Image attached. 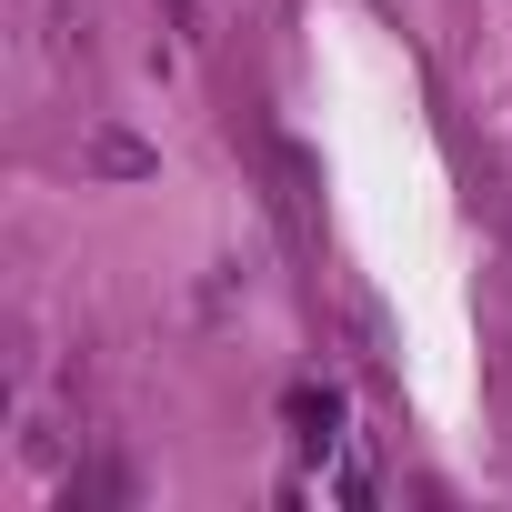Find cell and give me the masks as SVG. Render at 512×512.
Listing matches in <instances>:
<instances>
[{"mask_svg":"<svg viewBox=\"0 0 512 512\" xmlns=\"http://www.w3.org/2000/svg\"><path fill=\"white\" fill-rule=\"evenodd\" d=\"M41 51H51V71L91 61V0H41Z\"/></svg>","mask_w":512,"mask_h":512,"instance_id":"cell-2","label":"cell"},{"mask_svg":"<svg viewBox=\"0 0 512 512\" xmlns=\"http://www.w3.org/2000/svg\"><path fill=\"white\" fill-rule=\"evenodd\" d=\"M81 502H131V472L121 462H91V472H71V512Z\"/></svg>","mask_w":512,"mask_h":512,"instance_id":"cell-4","label":"cell"},{"mask_svg":"<svg viewBox=\"0 0 512 512\" xmlns=\"http://www.w3.org/2000/svg\"><path fill=\"white\" fill-rule=\"evenodd\" d=\"M282 422H292L302 452H332V442H342V392H332V382H292V392H282Z\"/></svg>","mask_w":512,"mask_h":512,"instance_id":"cell-1","label":"cell"},{"mask_svg":"<svg viewBox=\"0 0 512 512\" xmlns=\"http://www.w3.org/2000/svg\"><path fill=\"white\" fill-rule=\"evenodd\" d=\"M332 502H352V512L372 502V452H362V442L342 452V472H332Z\"/></svg>","mask_w":512,"mask_h":512,"instance_id":"cell-5","label":"cell"},{"mask_svg":"<svg viewBox=\"0 0 512 512\" xmlns=\"http://www.w3.org/2000/svg\"><path fill=\"white\" fill-rule=\"evenodd\" d=\"M211 11H221V0H171V21H181V31H211Z\"/></svg>","mask_w":512,"mask_h":512,"instance_id":"cell-6","label":"cell"},{"mask_svg":"<svg viewBox=\"0 0 512 512\" xmlns=\"http://www.w3.org/2000/svg\"><path fill=\"white\" fill-rule=\"evenodd\" d=\"M81 161H91L101 181H151V171H161V151H151V141H131V131H91V141H81Z\"/></svg>","mask_w":512,"mask_h":512,"instance_id":"cell-3","label":"cell"}]
</instances>
